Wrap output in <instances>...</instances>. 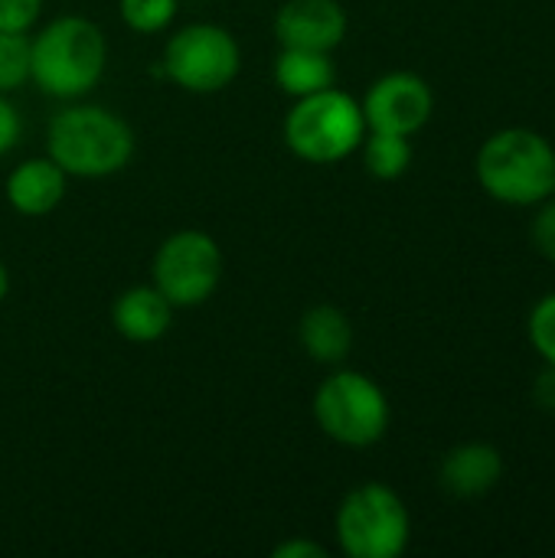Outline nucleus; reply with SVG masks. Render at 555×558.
Masks as SVG:
<instances>
[{"label":"nucleus","mask_w":555,"mask_h":558,"mask_svg":"<svg viewBox=\"0 0 555 558\" xmlns=\"http://www.w3.org/2000/svg\"><path fill=\"white\" fill-rule=\"evenodd\" d=\"M108 69V39L85 16H59L29 39V78L43 95L82 98Z\"/></svg>","instance_id":"obj_1"},{"label":"nucleus","mask_w":555,"mask_h":558,"mask_svg":"<svg viewBox=\"0 0 555 558\" xmlns=\"http://www.w3.org/2000/svg\"><path fill=\"white\" fill-rule=\"evenodd\" d=\"M7 291H10V271H7V265L0 262V304H3V298H7Z\"/></svg>","instance_id":"obj_25"},{"label":"nucleus","mask_w":555,"mask_h":558,"mask_svg":"<svg viewBox=\"0 0 555 558\" xmlns=\"http://www.w3.org/2000/svg\"><path fill=\"white\" fill-rule=\"evenodd\" d=\"M150 278L173 307H200L222 281V248L203 229H180L154 252Z\"/></svg>","instance_id":"obj_8"},{"label":"nucleus","mask_w":555,"mask_h":558,"mask_svg":"<svg viewBox=\"0 0 555 558\" xmlns=\"http://www.w3.org/2000/svg\"><path fill=\"white\" fill-rule=\"evenodd\" d=\"M504 474V458L494 445L468 441L445 454L442 461V487L451 497H484L497 487Z\"/></svg>","instance_id":"obj_13"},{"label":"nucleus","mask_w":555,"mask_h":558,"mask_svg":"<svg viewBox=\"0 0 555 558\" xmlns=\"http://www.w3.org/2000/svg\"><path fill=\"white\" fill-rule=\"evenodd\" d=\"M530 235H533V245L543 258L555 262V199H543L533 226H530Z\"/></svg>","instance_id":"obj_21"},{"label":"nucleus","mask_w":555,"mask_h":558,"mask_svg":"<svg viewBox=\"0 0 555 558\" xmlns=\"http://www.w3.org/2000/svg\"><path fill=\"white\" fill-rule=\"evenodd\" d=\"M360 108L366 118V131H389V134L412 137L429 124L435 111V95L422 75L389 72L370 85Z\"/></svg>","instance_id":"obj_9"},{"label":"nucleus","mask_w":555,"mask_h":558,"mask_svg":"<svg viewBox=\"0 0 555 558\" xmlns=\"http://www.w3.org/2000/svg\"><path fill=\"white\" fill-rule=\"evenodd\" d=\"M298 337H301L304 353H307L314 363L337 366V363L347 360V353H350V347H353V324H350V317H347L340 307H334V304H317V307H311V311L301 317Z\"/></svg>","instance_id":"obj_14"},{"label":"nucleus","mask_w":555,"mask_h":558,"mask_svg":"<svg viewBox=\"0 0 555 558\" xmlns=\"http://www.w3.org/2000/svg\"><path fill=\"white\" fill-rule=\"evenodd\" d=\"M272 556L275 558H327L330 556V549H327V546H321L317 539H288V543L275 546V549H272Z\"/></svg>","instance_id":"obj_23"},{"label":"nucleus","mask_w":555,"mask_h":558,"mask_svg":"<svg viewBox=\"0 0 555 558\" xmlns=\"http://www.w3.org/2000/svg\"><path fill=\"white\" fill-rule=\"evenodd\" d=\"M114 330L131 343H154L173 324V304L154 284H134L118 294L111 307Z\"/></svg>","instance_id":"obj_12"},{"label":"nucleus","mask_w":555,"mask_h":558,"mask_svg":"<svg viewBox=\"0 0 555 558\" xmlns=\"http://www.w3.org/2000/svg\"><path fill=\"white\" fill-rule=\"evenodd\" d=\"M533 399H536L540 409L555 412V366H550V363H546V369L533 383Z\"/></svg>","instance_id":"obj_24"},{"label":"nucleus","mask_w":555,"mask_h":558,"mask_svg":"<svg viewBox=\"0 0 555 558\" xmlns=\"http://www.w3.org/2000/svg\"><path fill=\"white\" fill-rule=\"evenodd\" d=\"M334 533L350 558H399L409 546L412 520L393 487L360 484L340 500Z\"/></svg>","instance_id":"obj_5"},{"label":"nucleus","mask_w":555,"mask_h":558,"mask_svg":"<svg viewBox=\"0 0 555 558\" xmlns=\"http://www.w3.org/2000/svg\"><path fill=\"white\" fill-rule=\"evenodd\" d=\"M281 46L334 52L347 36V13L337 0H285L275 13Z\"/></svg>","instance_id":"obj_10"},{"label":"nucleus","mask_w":555,"mask_h":558,"mask_svg":"<svg viewBox=\"0 0 555 558\" xmlns=\"http://www.w3.org/2000/svg\"><path fill=\"white\" fill-rule=\"evenodd\" d=\"M20 137H23V118L16 105L7 95H0V157L10 154L20 144Z\"/></svg>","instance_id":"obj_22"},{"label":"nucleus","mask_w":555,"mask_h":558,"mask_svg":"<svg viewBox=\"0 0 555 558\" xmlns=\"http://www.w3.org/2000/svg\"><path fill=\"white\" fill-rule=\"evenodd\" d=\"M46 150L65 177L101 180L134 157L131 124L101 105H69L46 128Z\"/></svg>","instance_id":"obj_2"},{"label":"nucleus","mask_w":555,"mask_h":558,"mask_svg":"<svg viewBox=\"0 0 555 558\" xmlns=\"http://www.w3.org/2000/svg\"><path fill=\"white\" fill-rule=\"evenodd\" d=\"M29 82V39L26 33L0 29V95H10Z\"/></svg>","instance_id":"obj_17"},{"label":"nucleus","mask_w":555,"mask_h":558,"mask_svg":"<svg viewBox=\"0 0 555 558\" xmlns=\"http://www.w3.org/2000/svg\"><path fill=\"white\" fill-rule=\"evenodd\" d=\"M478 180L497 203L540 206L555 193L553 144L530 128L491 134L478 150Z\"/></svg>","instance_id":"obj_3"},{"label":"nucleus","mask_w":555,"mask_h":558,"mask_svg":"<svg viewBox=\"0 0 555 558\" xmlns=\"http://www.w3.org/2000/svg\"><path fill=\"white\" fill-rule=\"evenodd\" d=\"M43 0H0V29L26 33L39 20Z\"/></svg>","instance_id":"obj_20"},{"label":"nucleus","mask_w":555,"mask_h":558,"mask_svg":"<svg viewBox=\"0 0 555 558\" xmlns=\"http://www.w3.org/2000/svg\"><path fill=\"white\" fill-rule=\"evenodd\" d=\"M180 0H118V13L128 29L134 33H160L173 23Z\"/></svg>","instance_id":"obj_18"},{"label":"nucleus","mask_w":555,"mask_h":558,"mask_svg":"<svg viewBox=\"0 0 555 558\" xmlns=\"http://www.w3.org/2000/svg\"><path fill=\"white\" fill-rule=\"evenodd\" d=\"M314 418L330 441L343 448H370L389 428V399L370 376L337 369L314 392Z\"/></svg>","instance_id":"obj_6"},{"label":"nucleus","mask_w":555,"mask_h":558,"mask_svg":"<svg viewBox=\"0 0 555 558\" xmlns=\"http://www.w3.org/2000/svg\"><path fill=\"white\" fill-rule=\"evenodd\" d=\"M366 137V118L353 95L340 88H321L294 98L285 118V144L307 163H337L350 157Z\"/></svg>","instance_id":"obj_4"},{"label":"nucleus","mask_w":555,"mask_h":558,"mask_svg":"<svg viewBox=\"0 0 555 558\" xmlns=\"http://www.w3.org/2000/svg\"><path fill=\"white\" fill-rule=\"evenodd\" d=\"M7 203L20 213V216H49L62 196H65V170L46 154V157H29L23 163H16L3 183Z\"/></svg>","instance_id":"obj_11"},{"label":"nucleus","mask_w":555,"mask_h":558,"mask_svg":"<svg viewBox=\"0 0 555 558\" xmlns=\"http://www.w3.org/2000/svg\"><path fill=\"white\" fill-rule=\"evenodd\" d=\"M530 343L536 347V353L555 366V294H546L533 314H530Z\"/></svg>","instance_id":"obj_19"},{"label":"nucleus","mask_w":555,"mask_h":558,"mask_svg":"<svg viewBox=\"0 0 555 558\" xmlns=\"http://www.w3.org/2000/svg\"><path fill=\"white\" fill-rule=\"evenodd\" d=\"M360 147H363V163L376 180H399L412 163V144L406 134L370 131Z\"/></svg>","instance_id":"obj_16"},{"label":"nucleus","mask_w":555,"mask_h":558,"mask_svg":"<svg viewBox=\"0 0 555 558\" xmlns=\"http://www.w3.org/2000/svg\"><path fill=\"white\" fill-rule=\"evenodd\" d=\"M242 69V49L236 36L219 23H190L177 29L160 59V72L193 95H213L236 82Z\"/></svg>","instance_id":"obj_7"},{"label":"nucleus","mask_w":555,"mask_h":558,"mask_svg":"<svg viewBox=\"0 0 555 558\" xmlns=\"http://www.w3.org/2000/svg\"><path fill=\"white\" fill-rule=\"evenodd\" d=\"M334 78H337V69H334L330 52L281 46L275 59V85L291 98H304L321 88H330Z\"/></svg>","instance_id":"obj_15"}]
</instances>
